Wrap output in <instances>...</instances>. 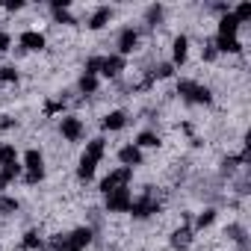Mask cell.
Returning a JSON list of instances; mask_svg holds the SVG:
<instances>
[{
  "instance_id": "6da1fadb",
  "label": "cell",
  "mask_w": 251,
  "mask_h": 251,
  "mask_svg": "<svg viewBox=\"0 0 251 251\" xmlns=\"http://www.w3.org/2000/svg\"><path fill=\"white\" fill-rule=\"evenodd\" d=\"M177 95H180L183 100H189V103H210V100H213L210 89L201 86V83H195V80H180V83H177Z\"/></svg>"
},
{
  "instance_id": "7a4b0ae2",
  "label": "cell",
  "mask_w": 251,
  "mask_h": 251,
  "mask_svg": "<svg viewBox=\"0 0 251 251\" xmlns=\"http://www.w3.org/2000/svg\"><path fill=\"white\" fill-rule=\"evenodd\" d=\"M130 177H133V169H115V172H109L103 180H100V189H103V195H109V192H115V189H121V186H127L130 183Z\"/></svg>"
},
{
  "instance_id": "3957f363",
  "label": "cell",
  "mask_w": 251,
  "mask_h": 251,
  "mask_svg": "<svg viewBox=\"0 0 251 251\" xmlns=\"http://www.w3.org/2000/svg\"><path fill=\"white\" fill-rule=\"evenodd\" d=\"M130 204H133V192H130V186H121V189H115V192L106 195V207H109L112 213L130 210Z\"/></svg>"
},
{
  "instance_id": "277c9868",
  "label": "cell",
  "mask_w": 251,
  "mask_h": 251,
  "mask_svg": "<svg viewBox=\"0 0 251 251\" xmlns=\"http://www.w3.org/2000/svg\"><path fill=\"white\" fill-rule=\"evenodd\" d=\"M59 130H62V136L68 142H80V136H83V121L77 115H65L62 124H59Z\"/></svg>"
},
{
  "instance_id": "5b68a950",
  "label": "cell",
  "mask_w": 251,
  "mask_h": 251,
  "mask_svg": "<svg viewBox=\"0 0 251 251\" xmlns=\"http://www.w3.org/2000/svg\"><path fill=\"white\" fill-rule=\"evenodd\" d=\"M136 45H139V33L136 30H124L121 36H118V56H127V53H133L136 50Z\"/></svg>"
},
{
  "instance_id": "8992f818",
  "label": "cell",
  "mask_w": 251,
  "mask_h": 251,
  "mask_svg": "<svg viewBox=\"0 0 251 251\" xmlns=\"http://www.w3.org/2000/svg\"><path fill=\"white\" fill-rule=\"evenodd\" d=\"M24 163H27L24 169H27V175H30V177H42V175H45V157H42L36 148H33V151H27Z\"/></svg>"
},
{
  "instance_id": "52a82bcc",
  "label": "cell",
  "mask_w": 251,
  "mask_h": 251,
  "mask_svg": "<svg viewBox=\"0 0 251 251\" xmlns=\"http://www.w3.org/2000/svg\"><path fill=\"white\" fill-rule=\"evenodd\" d=\"M236 33H239V21L233 18V12L222 15V21H219V36H222V39H236Z\"/></svg>"
},
{
  "instance_id": "ba28073f",
  "label": "cell",
  "mask_w": 251,
  "mask_h": 251,
  "mask_svg": "<svg viewBox=\"0 0 251 251\" xmlns=\"http://www.w3.org/2000/svg\"><path fill=\"white\" fill-rule=\"evenodd\" d=\"M65 239H68V245H71L74 251H80V248H86V245L92 242V227H77V230L68 233Z\"/></svg>"
},
{
  "instance_id": "9c48e42d",
  "label": "cell",
  "mask_w": 251,
  "mask_h": 251,
  "mask_svg": "<svg viewBox=\"0 0 251 251\" xmlns=\"http://www.w3.org/2000/svg\"><path fill=\"white\" fill-rule=\"evenodd\" d=\"M118 157H121V163L127 166V169H133V166H142V151H139L136 145H124V148L118 151Z\"/></svg>"
},
{
  "instance_id": "30bf717a",
  "label": "cell",
  "mask_w": 251,
  "mask_h": 251,
  "mask_svg": "<svg viewBox=\"0 0 251 251\" xmlns=\"http://www.w3.org/2000/svg\"><path fill=\"white\" fill-rule=\"evenodd\" d=\"M124 71V56H103V65H100V74H106V77H118Z\"/></svg>"
},
{
  "instance_id": "8fae6325",
  "label": "cell",
  "mask_w": 251,
  "mask_h": 251,
  "mask_svg": "<svg viewBox=\"0 0 251 251\" xmlns=\"http://www.w3.org/2000/svg\"><path fill=\"white\" fill-rule=\"evenodd\" d=\"M21 48L24 50H42L45 48V36L36 33V30H27V33H21Z\"/></svg>"
},
{
  "instance_id": "7c38bea8",
  "label": "cell",
  "mask_w": 251,
  "mask_h": 251,
  "mask_svg": "<svg viewBox=\"0 0 251 251\" xmlns=\"http://www.w3.org/2000/svg\"><path fill=\"white\" fill-rule=\"evenodd\" d=\"M109 18H112V9H109V6H100V9L89 18V30H100V27H106Z\"/></svg>"
},
{
  "instance_id": "4fadbf2b",
  "label": "cell",
  "mask_w": 251,
  "mask_h": 251,
  "mask_svg": "<svg viewBox=\"0 0 251 251\" xmlns=\"http://www.w3.org/2000/svg\"><path fill=\"white\" fill-rule=\"evenodd\" d=\"M213 45H216V50H222V53H242V42H239V39H222V36H219Z\"/></svg>"
},
{
  "instance_id": "5bb4252c",
  "label": "cell",
  "mask_w": 251,
  "mask_h": 251,
  "mask_svg": "<svg viewBox=\"0 0 251 251\" xmlns=\"http://www.w3.org/2000/svg\"><path fill=\"white\" fill-rule=\"evenodd\" d=\"M124 124H127V115H124L121 109H115V112H109V115L103 118V127H106V130H121Z\"/></svg>"
},
{
  "instance_id": "9a60e30c",
  "label": "cell",
  "mask_w": 251,
  "mask_h": 251,
  "mask_svg": "<svg viewBox=\"0 0 251 251\" xmlns=\"http://www.w3.org/2000/svg\"><path fill=\"white\" fill-rule=\"evenodd\" d=\"M95 166H98V160H95V157H86V154H83V160H80V169H77L80 180H89V177L95 175Z\"/></svg>"
},
{
  "instance_id": "2e32d148",
  "label": "cell",
  "mask_w": 251,
  "mask_h": 251,
  "mask_svg": "<svg viewBox=\"0 0 251 251\" xmlns=\"http://www.w3.org/2000/svg\"><path fill=\"white\" fill-rule=\"evenodd\" d=\"M172 245H175V248H189V245H192V230H189V227H180V230H175V236H172Z\"/></svg>"
},
{
  "instance_id": "e0dca14e",
  "label": "cell",
  "mask_w": 251,
  "mask_h": 251,
  "mask_svg": "<svg viewBox=\"0 0 251 251\" xmlns=\"http://www.w3.org/2000/svg\"><path fill=\"white\" fill-rule=\"evenodd\" d=\"M186 50H189V39L186 36H177L175 39V62H183L186 59Z\"/></svg>"
},
{
  "instance_id": "ac0fdd59",
  "label": "cell",
  "mask_w": 251,
  "mask_h": 251,
  "mask_svg": "<svg viewBox=\"0 0 251 251\" xmlns=\"http://www.w3.org/2000/svg\"><path fill=\"white\" fill-rule=\"evenodd\" d=\"M9 163H18L15 145H0V166H9Z\"/></svg>"
},
{
  "instance_id": "d6986e66",
  "label": "cell",
  "mask_w": 251,
  "mask_h": 251,
  "mask_svg": "<svg viewBox=\"0 0 251 251\" xmlns=\"http://www.w3.org/2000/svg\"><path fill=\"white\" fill-rule=\"evenodd\" d=\"M80 92H83V95H95V92H98V77L83 74V77H80Z\"/></svg>"
},
{
  "instance_id": "ffe728a7",
  "label": "cell",
  "mask_w": 251,
  "mask_h": 251,
  "mask_svg": "<svg viewBox=\"0 0 251 251\" xmlns=\"http://www.w3.org/2000/svg\"><path fill=\"white\" fill-rule=\"evenodd\" d=\"M86 157L100 160V157H103V139H92V142L86 145Z\"/></svg>"
},
{
  "instance_id": "44dd1931",
  "label": "cell",
  "mask_w": 251,
  "mask_h": 251,
  "mask_svg": "<svg viewBox=\"0 0 251 251\" xmlns=\"http://www.w3.org/2000/svg\"><path fill=\"white\" fill-rule=\"evenodd\" d=\"M157 145H160V136H157V133L145 130V133L139 136V148H157Z\"/></svg>"
},
{
  "instance_id": "7402d4cb",
  "label": "cell",
  "mask_w": 251,
  "mask_h": 251,
  "mask_svg": "<svg viewBox=\"0 0 251 251\" xmlns=\"http://www.w3.org/2000/svg\"><path fill=\"white\" fill-rule=\"evenodd\" d=\"M24 245H27V248H42L45 242H42V236H39L36 230H27V233H24Z\"/></svg>"
},
{
  "instance_id": "603a6c76",
  "label": "cell",
  "mask_w": 251,
  "mask_h": 251,
  "mask_svg": "<svg viewBox=\"0 0 251 251\" xmlns=\"http://www.w3.org/2000/svg\"><path fill=\"white\" fill-rule=\"evenodd\" d=\"M0 213H3V216L18 213V201H15V198H0Z\"/></svg>"
},
{
  "instance_id": "cb8c5ba5",
  "label": "cell",
  "mask_w": 251,
  "mask_h": 251,
  "mask_svg": "<svg viewBox=\"0 0 251 251\" xmlns=\"http://www.w3.org/2000/svg\"><path fill=\"white\" fill-rule=\"evenodd\" d=\"M100 65H103V56H92V59H86V74H98L100 71Z\"/></svg>"
},
{
  "instance_id": "d4e9b609",
  "label": "cell",
  "mask_w": 251,
  "mask_h": 251,
  "mask_svg": "<svg viewBox=\"0 0 251 251\" xmlns=\"http://www.w3.org/2000/svg\"><path fill=\"white\" fill-rule=\"evenodd\" d=\"M213 219H216V210H204V213L195 219V227H207V225H213Z\"/></svg>"
},
{
  "instance_id": "484cf974",
  "label": "cell",
  "mask_w": 251,
  "mask_h": 251,
  "mask_svg": "<svg viewBox=\"0 0 251 251\" xmlns=\"http://www.w3.org/2000/svg\"><path fill=\"white\" fill-rule=\"evenodd\" d=\"M233 18H236L239 24H242V21H248V18H251V3H242V6H236Z\"/></svg>"
},
{
  "instance_id": "4316f807",
  "label": "cell",
  "mask_w": 251,
  "mask_h": 251,
  "mask_svg": "<svg viewBox=\"0 0 251 251\" xmlns=\"http://www.w3.org/2000/svg\"><path fill=\"white\" fill-rule=\"evenodd\" d=\"M160 21H163V6H151V9H148V24L157 27Z\"/></svg>"
},
{
  "instance_id": "83f0119b",
  "label": "cell",
  "mask_w": 251,
  "mask_h": 251,
  "mask_svg": "<svg viewBox=\"0 0 251 251\" xmlns=\"http://www.w3.org/2000/svg\"><path fill=\"white\" fill-rule=\"evenodd\" d=\"M216 56H219L216 45H213V42H207V45H204V50H201V59H204V62H213Z\"/></svg>"
},
{
  "instance_id": "f1b7e54d",
  "label": "cell",
  "mask_w": 251,
  "mask_h": 251,
  "mask_svg": "<svg viewBox=\"0 0 251 251\" xmlns=\"http://www.w3.org/2000/svg\"><path fill=\"white\" fill-rule=\"evenodd\" d=\"M15 80H18L15 68H0V83H15Z\"/></svg>"
},
{
  "instance_id": "f546056e",
  "label": "cell",
  "mask_w": 251,
  "mask_h": 251,
  "mask_svg": "<svg viewBox=\"0 0 251 251\" xmlns=\"http://www.w3.org/2000/svg\"><path fill=\"white\" fill-rule=\"evenodd\" d=\"M59 109H62V100H50V103L45 106V112H48V115H53V112H59Z\"/></svg>"
},
{
  "instance_id": "4dcf8cb0",
  "label": "cell",
  "mask_w": 251,
  "mask_h": 251,
  "mask_svg": "<svg viewBox=\"0 0 251 251\" xmlns=\"http://www.w3.org/2000/svg\"><path fill=\"white\" fill-rule=\"evenodd\" d=\"M9 33H0V53H3V50H9Z\"/></svg>"
}]
</instances>
